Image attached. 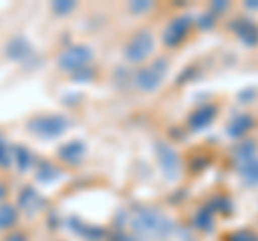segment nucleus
Here are the masks:
<instances>
[{
    "mask_svg": "<svg viewBox=\"0 0 258 241\" xmlns=\"http://www.w3.org/2000/svg\"><path fill=\"white\" fill-rule=\"evenodd\" d=\"M13 162H15V166H18V170L26 172L32 166V153L26 147H15L13 149Z\"/></svg>",
    "mask_w": 258,
    "mask_h": 241,
    "instance_id": "6ab92c4d",
    "label": "nucleus"
},
{
    "mask_svg": "<svg viewBox=\"0 0 258 241\" xmlns=\"http://www.w3.org/2000/svg\"><path fill=\"white\" fill-rule=\"evenodd\" d=\"M194 24L191 15H176L174 20L168 22V26L161 33V41H164L166 47H176L185 41V37L189 35V28Z\"/></svg>",
    "mask_w": 258,
    "mask_h": 241,
    "instance_id": "39448f33",
    "label": "nucleus"
},
{
    "mask_svg": "<svg viewBox=\"0 0 258 241\" xmlns=\"http://www.w3.org/2000/svg\"><path fill=\"white\" fill-rule=\"evenodd\" d=\"M191 76H194V69H185V76H179V84H181V82H187Z\"/></svg>",
    "mask_w": 258,
    "mask_h": 241,
    "instance_id": "72a5a7b5",
    "label": "nucleus"
},
{
    "mask_svg": "<svg viewBox=\"0 0 258 241\" xmlns=\"http://www.w3.org/2000/svg\"><path fill=\"white\" fill-rule=\"evenodd\" d=\"M217 118V106L215 103H200V106L187 116V127L191 132H203Z\"/></svg>",
    "mask_w": 258,
    "mask_h": 241,
    "instance_id": "0eeeda50",
    "label": "nucleus"
},
{
    "mask_svg": "<svg viewBox=\"0 0 258 241\" xmlns=\"http://www.w3.org/2000/svg\"><path fill=\"white\" fill-rule=\"evenodd\" d=\"M3 241H26V235H22V232H11V235L5 237Z\"/></svg>",
    "mask_w": 258,
    "mask_h": 241,
    "instance_id": "473e14b6",
    "label": "nucleus"
},
{
    "mask_svg": "<svg viewBox=\"0 0 258 241\" xmlns=\"http://www.w3.org/2000/svg\"><path fill=\"white\" fill-rule=\"evenodd\" d=\"M93 61V50L88 45H71L67 50H62L60 56H58V67L64 69V71H71V74H76V71L88 67V63Z\"/></svg>",
    "mask_w": 258,
    "mask_h": 241,
    "instance_id": "7ed1b4c3",
    "label": "nucleus"
},
{
    "mask_svg": "<svg viewBox=\"0 0 258 241\" xmlns=\"http://www.w3.org/2000/svg\"><path fill=\"white\" fill-rule=\"evenodd\" d=\"M129 226L140 239H164L174 230V222L155 207H140L129 213Z\"/></svg>",
    "mask_w": 258,
    "mask_h": 241,
    "instance_id": "f257e3e1",
    "label": "nucleus"
},
{
    "mask_svg": "<svg viewBox=\"0 0 258 241\" xmlns=\"http://www.w3.org/2000/svg\"><path fill=\"white\" fill-rule=\"evenodd\" d=\"M209 207L213 209V213H224V215H230L232 211H235V205H232V200L226 198V196H215Z\"/></svg>",
    "mask_w": 258,
    "mask_h": 241,
    "instance_id": "412c9836",
    "label": "nucleus"
},
{
    "mask_svg": "<svg viewBox=\"0 0 258 241\" xmlns=\"http://www.w3.org/2000/svg\"><path fill=\"white\" fill-rule=\"evenodd\" d=\"M256 97V88H247V91H241L239 93V99L245 101V99H254Z\"/></svg>",
    "mask_w": 258,
    "mask_h": 241,
    "instance_id": "2f4dec72",
    "label": "nucleus"
},
{
    "mask_svg": "<svg viewBox=\"0 0 258 241\" xmlns=\"http://www.w3.org/2000/svg\"><path fill=\"white\" fill-rule=\"evenodd\" d=\"M161 80H164V76L157 74V71L153 69L151 65H149V67L138 69V71H136V76H134L136 86H138L140 91H144V93H153V91H157L159 84H161Z\"/></svg>",
    "mask_w": 258,
    "mask_h": 241,
    "instance_id": "9d476101",
    "label": "nucleus"
},
{
    "mask_svg": "<svg viewBox=\"0 0 258 241\" xmlns=\"http://www.w3.org/2000/svg\"><path fill=\"white\" fill-rule=\"evenodd\" d=\"M237 170H239L245 186H252V188L258 186V155H254L252 159H247L243 164H239Z\"/></svg>",
    "mask_w": 258,
    "mask_h": 241,
    "instance_id": "dca6fc26",
    "label": "nucleus"
},
{
    "mask_svg": "<svg viewBox=\"0 0 258 241\" xmlns=\"http://www.w3.org/2000/svg\"><path fill=\"white\" fill-rule=\"evenodd\" d=\"M245 9H249V11H258V0H247V3H245Z\"/></svg>",
    "mask_w": 258,
    "mask_h": 241,
    "instance_id": "f704fd0d",
    "label": "nucleus"
},
{
    "mask_svg": "<svg viewBox=\"0 0 258 241\" xmlns=\"http://www.w3.org/2000/svg\"><path fill=\"white\" fill-rule=\"evenodd\" d=\"M30 54H32L30 43L24 37H13L11 41L7 43V56L13 61H24V58H28Z\"/></svg>",
    "mask_w": 258,
    "mask_h": 241,
    "instance_id": "2eb2a0df",
    "label": "nucleus"
},
{
    "mask_svg": "<svg viewBox=\"0 0 258 241\" xmlns=\"http://www.w3.org/2000/svg\"><path fill=\"white\" fill-rule=\"evenodd\" d=\"M18 205H20V209H24L26 213H37L39 209L43 207V198L39 196V192H37L35 188H24V190L20 192Z\"/></svg>",
    "mask_w": 258,
    "mask_h": 241,
    "instance_id": "f8f14e48",
    "label": "nucleus"
},
{
    "mask_svg": "<svg viewBox=\"0 0 258 241\" xmlns=\"http://www.w3.org/2000/svg\"><path fill=\"white\" fill-rule=\"evenodd\" d=\"M60 174L62 172L52 162H47V159H43V162L39 164V168H37V181L43 183V186H47V183H54L56 179H60Z\"/></svg>",
    "mask_w": 258,
    "mask_h": 241,
    "instance_id": "a211bd4d",
    "label": "nucleus"
},
{
    "mask_svg": "<svg viewBox=\"0 0 258 241\" xmlns=\"http://www.w3.org/2000/svg\"><path fill=\"white\" fill-rule=\"evenodd\" d=\"M149 9H151L149 0H134V3H129V11L132 13H147Z\"/></svg>",
    "mask_w": 258,
    "mask_h": 241,
    "instance_id": "a878e982",
    "label": "nucleus"
},
{
    "mask_svg": "<svg viewBox=\"0 0 258 241\" xmlns=\"http://www.w3.org/2000/svg\"><path fill=\"white\" fill-rule=\"evenodd\" d=\"M69 224H71V228H74V232H78L80 237H84L88 241H99V239H103V235H106L101 226H93V224H86L78 218H71Z\"/></svg>",
    "mask_w": 258,
    "mask_h": 241,
    "instance_id": "4468645a",
    "label": "nucleus"
},
{
    "mask_svg": "<svg viewBox=\"0 0 258 241\" xmlns=\"http://www.w3.org/2000/svg\"><path fill=\"white\" fill-rule=\"evenodd\" d=\"M9 164H13V149L5 138H0V168H7Z\"/></svg>",
    "mask_w": 258,
    "mask_h": 241,
    "instance_id": "4be33fe9",
    "label": "nucleus"
},
{
    "mask_svg": "<svg viewBox=\"0 0 258 241\" xmlns=\"http://www.w3.org/2000/svg\"><path fill=\"white\" fill-rule=\"evenodd\" d=\"M258 153V142L252 140V138H245L235 144V149H232V162L235 166L247 162V159H252L254 155Z\"/></svg>",
    "mask_w": 258,
    "mask_h": 241,
    "instance_id": "9b49d317",
    "label": "nucleus"
},
{
    "mask_svg": "<svg viewBox=\"0 0 258 241\" xmlns=\"http://www.w3.org/2000/svg\"><path fill=\"white\" fill-rule=\"evenodd\" d=\"M207 164H209V159L205 157V155H196L191 159V170L196 172V170H203V168H207Z\"/></svg>",
    "mask_w": 258,
    "mask_h": 241,
    "instance_id": "c85d7f7f",
    "label": "nucleus"
},
{
    "mask_svg": "<svg viewBox=\"0 0 258 241\" xmlns=\"http://www.w3.org/2000/svg\"><path fill=\"white\" fill-rule=\"evenodd\" d=\"M84 155H86V144L78 138L60 144V149H58V157L69 166H78L84 159Z\"/></svg>",
    "mask_w": 258,
    "mask_h": 241,
    "instance_id": "1a4fd4ad",
    "label": "nucleus"
},
{
    "mask_svg": "<svg viewBox=\"0 0 258 241\" xmlns=\"http://www.w3.org/2000/svg\"><path fill=\"white\" fill-rule=\"evenodd\" d=\"M151 67L155 69L157 74H161V76L166 78V74H168V61H166V58H155V61H153V65H151Z\"/></svg>",
    "mask_w": 258,
    "mask_h": 241,
    "instance_id": "cd10ccee",
    "label": "nucleus"
},
{
    "mask_svg": "<svg viewBox=\"0 0 258 241\" xmlns=\"http://www.w3.org/2000/svg\"><path fill=\"white\" fill-rule=\"evenodd\" d=\"M69 127V120L60 116V114H45V116H35L28 123V132H32L39 138H45V140H52V138H58L67 132Z\"/></svg>",
    "mask_w": 258,
    "mask_h": 241,
    "instance_id": "f03ea898",
    "label": "nucleus"
},
{
    "mask_svg": "<svg viewBox=\"0 0 258 241\" xmlns=\"http://www.w3.org/2000/svg\"><path fill=\"white\" fill-rule=\"evenodd\" d=\"M230 30L241 39V43H245L249 47L258 45V24L254 20L237 18L235 22H230Z\"/></svg>",
    "mask_w": 258,
    "mask_h": 241,
    "instance_id": "6e6552de",
    "label": "nucleus"
},
{
    "mask_svg": "<svg viewBox=\"0 0 258 241\" xmlns=\"http://www.w3.org/2000/svg\"><path fill=\"white\" fill-rule=\"evenodd\" d=\"M157 162H159V168L164 176L168 181H174L179 179L181 174V159H179V153L170 147L168 142H157Z\"/></svg>",
    "mask_w": 258,
    "mask_h": 241,
    "instance_id": "423d86ee",
    "label": "nucleus"
},
{
    "mask_svg": "<svg viewBox=\"0 0 258 241\" xmlns=\"http://www.w3.org/2000/svg\"><path fill=\"white\" fill-rule=\"evenodd\" d=\"M153 47H155V39L149 30H140L132 37V41L125 45V61L127 63H142L147 61L149 56L153 54Z\"/></svg>",
    "mask_w": 258,
    "mask_h": 241,
    "instance_id": "20e7f679",
    "label": "nucleus"
},
{
    "mask_svg": "<svg viewBox=\"0 0 258 241\" xmlns=\"http://www.w3.org/2000/svg\"><path fill=\"white\" fill-rule=\"evenodd\" d=\"M254 127V116L252 114H237L226 127V134L230 138H243V136Z\"/></svg>",
    "mask_w": 258,
    "mask_h": 241,
    "instance_id": "ddd939ff",
    "label": "nucleus"
},
{
    "mask_svg": "<svg viewBox=\"0 0 258 241\" xmlns=\"http://www.w3.org/2000/svg\"><path fill=\"white\" fill-rule=\"evenodd\" d=\"M18 222V209L11 205H0V230L11 228Z\"/></svg>",
    "mask_w": 258,
    "mask_h": 241,
    "instance_id": "aec40b11",
    "label": "nucleus"
},
{
    "mask_svg": "<svg viewBox=\"0 0 258 241\" xmlns=\"http://www.w3.org/2000/svg\"><path fill=\"white\" fill-rule=\"evenodd\" d=\"M196 22H198V28H200V30H209V28L215 26V15H213L211 11H207V13L200 15Z\"/></svg>",
    "mask_w": 258,
    "mask_h": 241,
    "instance_id": "393cba45",
    "label": "nucleus"
},
{
    "mask_svg": "<svg viewBox=\"0 0 258 241\" xmlns=\"http://www.w3.org/2000/svg\"><path fill=\"white\" fill-rule=\"evenodd\" d=\"M5 196H7V188L3 186V183H0V200H3Z\"/></svg>",
    "mask_w": 258,
    "mask_h": 241,
    "instance_id": "c9c22d12",
    "label": "nucleus"
},
{
    "mask_svg": "<svg viewBox=\"0 0 258 241\" xmlns=\"http://www.w3.org/2000/svg\"><path fill=\"white\" fill-rule=\"evenodd\" d=\"M112 241H142V239L136 237V235H127V232H118V235H114Z\"/></svg>",
    "mask_w": 258,
    "mask_h": 241,
    "instance_id": "7c9ffc66",
    "label": "nucleus"
},
{
    "mask_svg": "<svg viewBox=\"0 0 258 241\" xmlns=\"http://www.w3.org/2000/svg\"><path fill=\"white\" fill-rule=\"evenodd\" d=\"M52 9L54 13H58V15H67L76 9V3L74 0H56V3L52 5Z\"/></svg>",
    "mask_w": 258,
    "mask_h": 241,
    "instance_id": "5701e85b",
    "label": "nucleus"
},
{
    "mask_svg": "<svg viewBox=\"0 0 258 241\" xmlns=\"http://www.w3.org/2000/svg\"><path fill=\"white\" fill-rule=\"evenodd\" d=\"M228 241H258V235L254 230H235L228 235Z\"/></svg>",
    "mask_w": 258,
    "mask_h": 241,
    "instance_id": "b1692460",
    "label": "nucleus"
},
{
    "mask_svg": "<svg viewBox=\"0 0 258 241\" xmlns=\"http://www.w3.org/2000/svg\"><path fill=\"white\" fill-rule=\"evenodd\" d=\"M226 9H228V3H226V0H215V3H211V13L215 15H220V13H224Z\"/></svg>",
    "mask_w": 258,
    "mask_h": 241,
    "instance_id": "c756f323",
    "label": "nucleus"
},
{
    "mask_svg": "<svg viewBox=\"0 0 258 241\" xmlns=\"http://www.w3.org/2000/svg\"><path fill=\"white\" fill-rule=\"evenodd\" d=\"M213 209L205 205V207H200L196 213H194V228L196 230H203V232H209L213 228Z\"/></svg>",
    "mask_w": 258,
    "mask_h": 241,
    "instance_id": "f3484780",
    "label": "nucleus"
},
{
    "mask_svg": "<svg viewBox=\"0 0 258 241\" xmlns=\"http://www.w3.org/2000/svg\"><path fill=\"white\" fill-rule=\"evenodd\" d=\"M93 76H95V71H93V69H88V67L76 71V74H71V78H74L76 82H88V80H91Z\"/></svg>",
    "mask_w": 258,
    "mask_h": 241,
    "instance_id": "bb28decb",
    "label": "nucleus"
}]
</instances>
